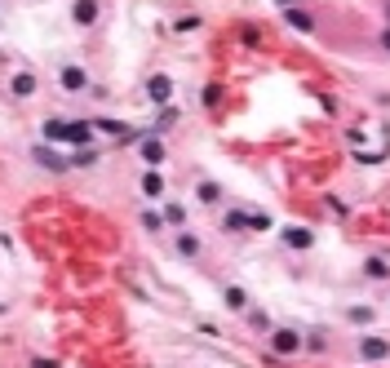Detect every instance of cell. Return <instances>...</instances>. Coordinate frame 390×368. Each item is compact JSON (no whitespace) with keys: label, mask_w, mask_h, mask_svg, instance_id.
<instances>
[{"label":"cell","mask_w":390,"mask_h":368,"mask_svg":"<svg viewBox=\"0 0 390 368\" xmlns=\"http://www.w3.org/2000/svg\"><path fill=\"white\" fill-rule=\"evenodd\" d=\"M284 18H288V27H297V31H311V27H315L306 9H288V13H284Z\"/></svg>","instance_id":"obj_1"},{"label":"cell","mask_w":390,"mask_h":368,"mask_svg":"<svg viewBox=\"0 0 390 368\" xmlns=\"http://www.w3.org/2000/svg\"><path fill=\"white\" fill-rule=\"evenodd\" d=\"M93 13H98L93 0H80V5H76V18H80V23H93Z\"/></svg>","instance_id":"obj_2"},{"label":"cell","mask_w":390,"mask_h":368,"mask_svg":"<svg viewBox=\"0 0 390 368\" xmlns=\"http://www.w3.org/2000/svg\"><path fill=\"white\" fill-rule=\"evenodd\" d=\"M31 89H36V85H31V76H18V80H13V93H23V98H27Z\"/></svg>","instance_id":"obj_3"},{"label":"cell","mask_w":390,"mask_h":368,"mask_svg":"<svg viewBox=\"0 0 390 368\" xmlns=\"http://www.w3.org/2000/svg\"><path fill=\"white\" fill-rule=\"evenodd\" d=\"M280 5H293V0H280Z\"/></svg>","instance_id":"obj_6"},{"label":"cell","mask_w":390,"mask_h":368,"mask_svg":"<svg viewBox=\"0 0 390 368\" xmlns=\"http://www.w3.org/2000/svg\"><path fill=\"white\" fill-rule=\"evenodd\" d=\"M62 80H67V89H84V76H80V71H67Z\"/></svg>","instance_id":"obj_4"},{"label":"cell","mask_w":390,"mask_h":368,"mask_svg":"<svg viewBox=\"0 0 390 368\" xmlns=\"http://www.w3.org/2000/svg\"><path fill=\"white\" fill-rule=\"evenodd\" d=\"M382 45H386V49H390V31H386V36H382Z\"/></svg>","instance_id":"obj_5"}]
</instances>
